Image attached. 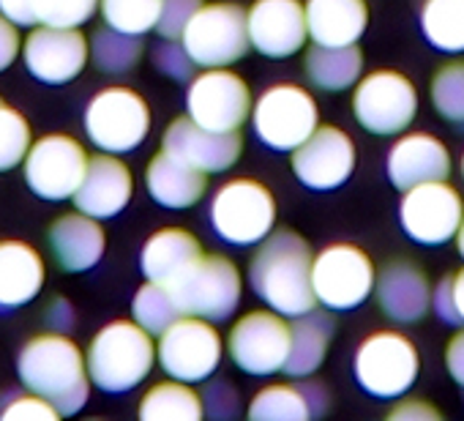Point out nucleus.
<instances>
[{
    "mask_svg": "<svg viewBox=\"0 0 464 421\" xmlns=\"http://www.w3.org/2000/svg\"><path fill=\"white\" fill-rule=\"evenodd\" d=\"M312 266L314 252L309 241L301 233L282 228L257 244L246 277L266 307L285 318H298L317 309Z\"/></svg>",
    "mask_w": 464,
    "mask_h": 421,
    "instance_id": "nucleus-1",
    "label": "nucleus"
},
{
    "mask_svg": "<svg viewBox=\"0 0 464 421\" xmlns=\"http://www.w3.org/2000/svg\"><path fill=\"white\" fill-rule=\"evenodd\" d=\"M17 375L28 391L47 397L61 416L80 413L93 386L85 353L63 331L31 337L17 356Z\"/></svg>",
    "mask_w": 464,
    "mask_h": 421,
    "instance_id": "nucleus-2",
    "label": "nucleus"
},
{
    "mask_svg": "<svg viewBox=\"0 0 464 421\" xmlns=\"http://www.w3.org/2000/svg\"><path fill=\"white\" fill-rule=\"evenodd\" d=\"M85 358L91 383L107 394H126L137 388L159 364L153 334L137 320H112L102 326L93 334Z\"/></svg>",
    "mask_w": 464,
    "mask_h": 421,
    "instance_id": "nucleus-3",
    "label": "nucleus"
},
{
    "mask_svg": "<svg viewBox=\"0 0 464 421\" xmlns=\"http://www.w3.org/2000/svg\"><path fill=\"white\" fill-rule=\"evenodd\" d=\"M276 197L257 178L224 181L210 197L208 220L218 241L229 247H257L276 230Z\"/></svg>",
    "mask_w": 464,
    "mask_h": 421,
    "instance_id": "nucleus-4",
    "label": "nucleus"
},
{
    "mask_svg": "<svg viewBox=\"0 0 464 421\" xmlns=\"http://www.w3.org/2000/svg\"><path fill=\"white\" fill-rule=\"evenodd\" d=\"M353 372L369 397L396 402L415 386L420 375V356L410 337L382 328L363 337L353 358Z\"/></svg>",
    "mask_w": 464,
    "mask_h": 421,
    "instance_id": "nucleus-5",
    "label": "nucleus"
},
{
    "mask_svg": "<svg viewBox=\"0 0 464 421\" xmlns=\"http://www.w3.org/2000/svg\"><path fill=\"white\" fill-rule=\"evenodd\" d=\"M249 123L266 148L293 153L320 126V107L304 85L276 83L255 99Z\"/></svg>",
    "mask_w": 464,
    "mask_h": 421,
    "instance_id": "nucleus-6",
    "label": "nucleus"
},
{
    "mask_svg": "<svg viewBox=\"0 0 464 421\" xmlns=\"http://www.w3.org/2000/svg\"><path fill=\"white\" fill-rule=\"evenodd\" d=\"M150 107L134 88H102L85 107V134L104 153H131L150 134Z\"/></svg>",
    "mask_w": 464,
    "mask_h": 421,
    "instance_id": "nucleus-7",
    "label": "nucleus"
},
{
    "mask_svg": "<svg viewBox=\"0 0 464 421\" xmlns=\"http://www.w3.org/2000/svg\"><path fill=\"white\" fill-rule=\"evenodd\" d=\"M183 315L229 320L244 299V274L224 255H202L169 285Z\"/></svg>",
    "mask_w": 464,
    "mask_h": 421,
    "instance_id": "nucleus-8",
    "label": "nucleus"
},
{
    "mask_svg": "<svg viewBox=\"0 0 464 421\" xmlns=\"http://www.w3.org/2000/svg\"><path fill=\"white\" fill-rule=\"evenodd\" d=\"M191 61L199 69H218L244 61L252 50L246 9L236 0H213L202 4L180 36Z\"/></svg>",
    "mask_w": 464,
    "mask_h": 421,
    "instance_id": "nucleus-9",
    "label": "nucleus"
},
{
    "mask_svg": "<svg viewBox=\"0 0 464 421\" xmlns=\"http://www.w3.org/2000/svg\"><path fill=\"white\" fill-rule=\"evenodd\" d=\"M227 342L213 320L180 315L156 339V358L167 377L186 383H205L221 367Z\"/></svg>",
    "mask_w": 464,
    "mask_h": 421,
    "instance_id": "nucleus-10",
    "label": "nucleus"
},
{
    "mask_svg": "<svg viewBox=\"0 0 464 421\" xmlns=\"http://www.w3.org/2000/svg\"><path fill=\"white\" fill-rule=\"evenodd\" d=\"M353 115L374 137H399L418 115V91L396 69H377L353 88Z\"/></svg>",
    "mask_w": 464,
    "mask_h": 421,
    "instance_id": "nucleus-11",
    "label": "nucleus"
},
{
    "mask_svg": "<svg viewBox=\"0 0 464 421\" xmlns=\"http://www.w3.org/2000/svg\"><path fill=\"white\" fill-rule=\"evenodd\" d=\"M227 356L249 377L285 372L290 353V323L285 315L266 309L244 312L227 331Z\"/></svg>",
    "mask_w": 464,
    "mask_h": 421,
    "instance_id": "nucleus-12",
    "label": "nucleus"
},
{
    "mask_svg": "<svg viewBox=\"0 0 464 421\" xmlns=\"http://www.w3.org/2000/svg\"><path fill=\"white\" fill-rule=\"evenodd\" d=\"M377 271L372 258L355 244H331L314 255L312 285L317 304L328 312H353L374 293Z\"/></svg>",
    "mask_w": 464,
    "mask_h": 421,
    "instance_id": "nucleus-13",
    "label": "nucleus"
},
{
    "mask_svg": "<svg viewBox=\"0 0 464 421\" xmlns=\"http://www.w3.org/2000/svg\"><path fill=\"white\" fill-rule=\"evenodd\" d=\"M252 88L229 66L202 69L186 91V115L213 132H241L252 118Z\"/></svg>",
    "mask_w": 464,
    "mask_h": 421,
    "instance_id": "nucleus-14",
    "label": "nucleus"
},
{
    "mask_svg": "<svg viewBox=\"0 0 464 421\" xmlns=\"http://www.w3.org/2000/svg\"><path fill=\"white\" fill-rule=\"evenodd\" d=\"M88 162H91V156L77 137L44 134V137L34 140V145L23 162L25 183L36 197H42L47 202L74 200V194L85 178Z\"/></svg>",
    "mask_w": 464,
    "mask_h": 421,
    "instance_id": "nucleus-15",
    "label": "nucleus"
},
{
    "mask_svg": "<svg viewBox=\"0 0 464 421\" xmlns=\"http://www.w3.org/2000/svg\"><path fill=\"white\" fill-rule=\"evenodd\" d=\"M464 220V200L448 181L418 183L399 202L401 230L420 247H445Z\"/></svg>",
    "mask_w": 464,
    "mask_h": 421,
    "instance_id": "nucleus-16",
    "label": "nucleus"
},
{
    "mask_svg": "<svg viewBox=\"0 0 464 421\" xmlns=\"http://www.w3.org/2000/svg\"><path fill=\"white\" fill-rule=\"evenodd\" d=\"M91 61V42L80 28L36 25L23 39V64L31 77L44 85H66L77 80Z\"/></svg>",
    "mask_w": 464,
    "mask_h": 421,
    "instance_id": "nucleus-17",
    "label": "nucleus"
},
{
    "mask_svg": "<svg viewBox=\"0 0 464 421\" xmlns=\"http://www.w3.org/2000/svg\"><path fill=\"white\" fill-rule=\"evenodd\" d=\"M358 162L353 137L339 126H317L293 153L290 164L295 178L314 191H331L350 181Z\"/></svg>",
    "mask_w": 464,
    "mask_h": 421,
    "instance_id": "nucleus-18",
    "label": "nucleus"
},
{
    "mask_svg": "<svg viewBox=\"0 0 464 421\" xmlns=\"http://www.w3.org/2000/svg\"><path fill=\"white\" fill-rule=\"evenodd\" d=\"M252 50L271 61L298 55L309 42L306 4L301 0H255L246 9Z\"/></svg>",
    "mask_w": 464,
    "mask_h": 421,
    "instance_id": "nucleus-19",
    "label": "nucleus"
},
{
    "mask_svg": "<svg viewBox=\"0 0 464 421\" xmlns=\"http://www.w3.org/2000/svg\"><path fill=\"white\" fill-rule=\"evenodd\" d=\"M161 151L188 162L202 172H224L244 153L241 132H213L191 121L188 115L175 118L161 137Z\"/></svg>",
    "mask_w": 464,
    "mask_h": 421,
    "instance_id": "nucleus-20",
    "label": "nucleus"
},
{
    "mask_svg": "<svg viewBox=\"0 0 464 421\" xmlns=\"http://www.w3.org/2000/svg\"><path fill=\"white\" fill-rule=\"evenodd\" d=\"M431 293L434 288L426 271L407 258L388 260L377 271V282H374L377 307L388 320L399 326H412L423 320L426 312L431 309Z\"/></svg>",
    "mask_w": 464,
    "mask_h": 421,
    "instance_id": "nucleus-21",
    "label": "nucleus"
},
{
    "mask_svg": "<svg viewBox=\"0 0 464 421\" xmlns=\"http://www.w3.org/2000/svg\"><path fill=\"white\" fill-rule=\"evenodd\" d=\"M450 167L453 162L448 145L431 132L399 134L385 159L388 181L401 191L429 181H448Z\"/></svg>",
    "mask_w": 464,
    "mask_h": 421,
    "instance_id": "nucleus-22",
    "label": "nucleus"
},
{
    "mask_svg": "<svg viewBox=\"0 0 464 421\" xmlns=\"http://www.w3.org/2000/svg\"><path fill=\"white\" fill-rule=\"evenodd\" d=\"M134 197V175L118 153L99 151L91 156L85 178L74 194L77 210L96 220H112Z\"/></svg>",
    "mask_w": 464,
    "mask_h": 421,
    "instance_id": "nucleus-23",
    "label": "nucleus"
},
{
    "mask_svg": "<svg viewBox=\"0 0 464 421\" xmlns=\"http://www.w3.org/2000/svg\"><path fill=\"white\" fill-rule=\"evenodd\" d=\"M47 241L55 263L69 274L96 269L107 250V233L102 228V220L88 217L82 210L58 217L47 230Z\"/></svg>",
    "mask_w": 464,
    "mask_h": 421,
    "instance_id": "nucleus-24",
    "label": "nucleus"
},
{
    "mask_svg": "<svg viewBox=\"0 0 464 421\" xmlns=\"http://www.w3.org/2000/svg\"><path fill=\"white\" fill-rule=\"evenodd\" d=\"M145 189L156 205L186 210L202 202V197L208 194V172L167 151H159L145 167Z\"/></svg>",
    "mask_w": 464,
    "mask_h": 421,
    "instance_id": "nucleus-25",
    "label": "nucleus"
},
{
    "mask_svg": "<svg viewBox=\"0 0 464 421\" xmlns=\"http://www.w3.org/2000/svg\"><path fill=\"white\" fill-rule=\"evenodd\" d=\"M47 266L28 241H0V312H12L36 301L44 290Z\"/></svg>",
    "mask_w": 464,
    "mask_h": 421,
    "instance_id": "nucleus-26",
    "label": "nucleus"
},
{
    "mask_svg": "<svg viewBox=\"0 0 464 421\" xmlns=\"http://www.w3.org/2000/svg\"><path fill=\"white\" fill-rule=\"evenodd\" d=\"M306 25L312 44H358L369 28V4L366 0H306Z\"/></svg>",
    "mask_w": 464,
    "mask_h": 421,
    "instance_id": "nucleus-27",
    "label": "nucleus"
},
{
    "mask_svg": "<svg viewBox=\"0 0 464 421\" xmlns=\"http://www.w3.org/2000/svg\"><path fill=\"white\" fill-rule=\"evenodd\" d=\"M202 255H205L202 244L194 233L183 228H161L145 241L140 255V269L145 279L169 288Z\"/></svg>",
    "mask_w": 464,
    "mask_h": 421,
    "instance_id": "nucleus-28",
    "label": "nucleus"
},
{
    "mask_svg": "<svg viewBox=\"0 0 464 421\" xmlns=\"http://www.w3.org/2000/svg\"><path fill=\"white\" fill-rule=\"evenodd\" d=\"M334 318L328 312H306L293 318L290 323V353L285 364V375L304 380L312 377L328 356V348L334 342Z\"/></svg>",
    "mask_w": 464,
    "mask_h": 421,
    "instance_id": "nucleus-29",
    "label": "nucleus"
},
{
    "mask_svg": "<svg viewBox=\"0 0 464 421\" xmlns=\"http://www.w3.org/2000/svg\"><path fill=\"white\" fill-rule=\"evenodd\" d=\"M304 74L312 88L323 93H344L363 77V53L358 44L325 47L312 44L304 55Z\"/></svg>",
    "mask_w": 464,
    "mask_h": 421,
    "instance_id": "nucleus-30",
    "label": "nucleus"
},
{
    "mask_svg": "<svg viewBox=\"0 0 464 421\" xmlns=\"http://www.w3.org/2000/svg\"><path fill=\"white\" fill-rule=\"evenodd\" d=\"M137 416L142 421H202L205 405L194 383L169 377V380L153 383L142 394Z\"/></svg>",
    "mask_w": 464,
    "mask_h": 421,
    "instance_id": "nucleus-31",
    "label": "nucleus"
},
{
    "mask_svg": "<svg viewBox=\"0 0 464 421\" xmlns=\"http://www.w3.org/2000/svg\"><path fill=\"white\" fill-rule=\"evenodd\" d=\"M420 31L434 50L445 55H461L464 53V0H423Z\"/></svg>",
    "mask_w": 464,
    "mask_h": 421,
    "instance_id": "nucleus-32",
    "label": "nucleus"
},
{
    "mask_svg": "<svg viewBox=\"0 0 464 421\" xmlns=\"http://www.w3.org/2000/svg\"><path fill=\"white\" fill-rule=\"evenodd\" d=\"M246 416L252 421H309L312 410L301 383H271L252 397Z\"/></svg>",
    "mask_w": 464,
    "mask_h": 421,
    "instance_id": "nucleus-33",
    "label": "nucleus"
},
{
    "mask_svg": "<svg viewBox=\"0 0 464 421\" xmlns=\"http://www.w3.org/2000/svg\"><path fill=\"white\" fill-rule=\"evenodd\" d=\"M142 36L104 25L91 39V61L104 74H129L142 61Z\"/></svg>",
    "mask_w": 464,
    "mask_h": 421,
    "instance_id": "nucleus-34",
    "label": "nucleus"
},
{
    "mask_svg": "<svg viewBox=\"0 0 464 421\" xmlns=\"http://www.w3.org/2000/svg\"><path fill=\"white\" fill-rule=\"evenodd\" d=\"M180 307L172 296V290L167 285H159V282H145L137 293H134V301H131V318L145 328L150 331L153 337L164 334L178 318H180Z\"/></svg>",
    "mask_w": 464,
    "mask_h": 421,
    "instance_id": "nucleus-35",
    "label": "nucleus"
},
{
    "mask_svg": "<svg viewBox=\"0 0 464 421\" xmlns=\"http://www.w3.org/2000/svg\"><path fill=\"white\" fill-rule=\"evenodd\" d=\"M429 99L442 121L464 126V58L448 61L434 72L429 83Z\"/></svg>",
    "mask_w": 464,
    "mask_h": 421,
    "instance_id": "nucleus-36",
    "label": "nucleus"
},
{
    "mask_svg": "<svg viewBox=\"0 0 464 421\" xmlns=\"http://www.w3.org/2000/svg\"><path fill=\"white\" fill-rule=\"evenodd\" d=\"M161 6H164V0H102L99 12H102L104 25L123 31V34L145 36L156 31Z\"/></svg>",
    "mask_w": 464,
    "mask_h": 421,
    "instance_id": "nucleus-37",
    "label": "nucleus"
},
{
    "mask_svg": "<svg viewBox=\"0 0 464 421\" xmlns=\"http://www.w3.org/2000/svg\"><path fill=\"white\" fill-rule=\"evenodd\" d=\"M34 145L28 118L0 99V172L20 167Z\"/></svg>",
    "mask_w": 464,
    "mask_h": 421,
    "instance_id": "nucleus-38",
    "label": "nucleus"
},
{
    "mask_svg": "<svg viewBox=\"0 0 464 421\" xmlns=\"http://www.w3.org/2000/svg\"><path fill=\"white\" fill-rule=\"evenodd\" d=\"M102 0H36L39 25L53 28H82L93 20Z\"/></svg>",
    "mask_w": 464,
    "mask_h": 421,
    "instance_id": "nucleus-39",
    "label": "nucleus"
},
{
    "mask_svg": "<svg viewBox=\"0 0 464 421\" xmlns=\"http://www.w3.org/2000/svg\"><path fill=\"white\" fill-rule=\"evenodd\" d=\"M153 64H156V69L164 77H169L175 83H191L194 74H197V69H199L191 61V55H188V50L183 47L180 39H164L156 47V53H153Z\"/></svg>",
    "mask_w": 464,
    "mask_h": 421,
    "instance_id": "nucleus-40",
    "label": "nucleus"
},
{
    "mask_svg": "<svg viewBox=\"0 0 464 421\" xmlns=\"http://www.w3.org/2000/svg\"><path fill=\"white\" fill-rule=\"evenodd\" d=\"M205 391H202V405H205V416L213 418V421H229L241 413V394L238 388L232 386L229 380L224 377H216V380H205Z\"/></svg>",
    "mask_w": 464,
    "mask_h": 421,
    "instance_id": "nucleus-41",
    "label": "nucleus"
},
{
    "mask_svg": "<svg viewBox=\"0 0 464 421\" xmlns=\"http://www.w3.org/2000/svg\"><path fill=\"white\" fill-rule=\"evenodd\" d=\"M0 418L4 421H58L63 416L47 397L28 391V394L12 397L6 402V407L0 410Z\"/></svg>",
    "mask_w": 464,
    "mask_h": 421,
    "instance_id": "nucleus-42",
    "label": "nucleus"
},
{
    "mask_svg": "<svg viewBox=\"0 0 464 421\" xmlns=\"http://www.w3.org/2000/svg\"><path fill=\"white\" fill-rule=\"evenodd\" d=\"M202 4H205V0H164L156 34L161 39H180Z\"/></svg>",
    "mask_w": 464,
    "mask_h": 421,
    "instance_id": "nucleus-43",
    "label": "nucleus"
},
{
    "mask_svg": "<svg viewBox=\"0 0 464 421\" xmlns=\"http://www.w3.org/2000/svg\"><path fill=\"white\" fill-rule=\"evenodd\" d=\"M388 421H442V413L429 399L399 397V402L388 410Z\"/></svg>",
    "mask_w": 464,
    "mask_h": 421,
    "instance_id": "nucleus-44",
    "label": "nucleus"
},
{
    "mask_svg": "<svg viewBox=\"0 0 464 421\" xmlns=\"http://www.w3.org/2000/svg\"><path fill=\"white\" fill-rule=\"evenodd\" d=\"M20 55H23L20 28L9 17L0 15V72H6Z\"/></svg>",
    "mask_w": 464,
    "mask_h": 421,
    "instance_id": "nucleus-45",
    "label": "nucleus"
},
{
    "mask_svg": "<svg viewBox=\"0 0 464 421\" xmlns=\"http://www.w3.org/2000/svg\"><path fill=\"white\" fill-rule=\"evenodd\" d=\"M0 15L9 17L17 28H36V0H0Z\"/></svg>",
    "mask_w": 464,
    "mask_h": 421,
    "instance_id": "nucleus-46",
    "label": "nucleus"
},
{
    "mask_svg": "<svg viewBox=\"0 0 464 421\" xmlns=\"http://www.w3.org/2000/svg\"><path fill=\"white\" fill-rule=\"evenodd\" d=\"M431 309L434 315L448 323V326H461L459 323V315H456V304H453V290H450V277L440 279V285L434 288L431 293Z\"/></svg>",
    "mask_w": 464,
    "mask_h": 421,
    "instance_id": "nucleus-47",
    "label": "nucleus"
},
{
    "mask_svg": "<svg viewBox=\"0 0 464 421\" xmlns=\"http://www.w3.org/2000/svg\"><path fill=\"white\" fill-rule=\"evenodd\" d=\"M445 369L456 386L464 388V326L445 345Z\"/></svg>",
    "mask_w": 464,
    "mask_h": 421,
    "instance_id": "nucleus-48",
    "label": "nucleus"
},
{
    "mask_svg": "<svg viewBox=\"0 0 464 421\" xmlns=\"http://www.w3.org/2000/svg\"><path fill=\"white\" fill-rule=\"evenodd\" d=\"M47 323H50V331H63L69 334L77 323V315H74V307L69 299H53L50 307H47Z\"/></svg>",
    "mask_w": 464,
    "mask_h": 421,
    "instance_id": "nucleus-49",
    "label": "nucleus"
},
{
    "mask_svg": "<svg viewBox=\"0 0 464 421\" xmlns=\"http://www.w3.org/2000/svg\"><path fill=\"white\" fill-rule=\"evenodd\" d=\"M301 388H304V397H306V402H309L312 418L325 416L328 407H331V391L325 388V383L312 380V377H304V380H301Z\"/></svg>",
    "mask_w": 464,
    "mask_h": 421,
    "instance_id": "nucleus-50",
    "label": "nucleus"
},
{
    "mask_svg": "<svg viewBox=\"0 0 464 421\" xmlns=\"http://www.w3.org/2000/svg\"><path fill=\"white\" fill-rule=\"evenodd\" d=\"M450 290H453V304H456L459 323L464 326V266L456 274H450Z\"/></svg>",
    "mask_w": 464,
    "mask_h": 421,
    "instance_id": "nucleus-51",
    "label": "nucleus"
},
{
    "mask_svg": "<svg viewBox=\"0 0 464 421\" xmlns=\"http://www.w3.org/2000/svg\"><path fill=\"white\" fill-rule=\"evenodd\" d=\"M456 250H459V255H461V260H464V220H461V225H459V233H456Z\"/></svg>",
    "mask_w": 464,
    "mask_h": 421,
    "instance_id": "nucleus-52",
    "label": "nucleus"
},
{
    "mask_svg": "<svg viewBox=\"0 0 464 421\" xmlns=\"http://www.w3.org/2000/svg\"><path fill=\"white\" fill-rule=\"evenodd\" d=\"M461 181H464V151H461Z\"/></svg>",
    "mask_w": 464,
    "mask_h": 421,
    "instance_id": "nucleus-53",
    "label": "nucleus"
}]
</instances>
